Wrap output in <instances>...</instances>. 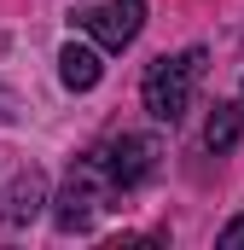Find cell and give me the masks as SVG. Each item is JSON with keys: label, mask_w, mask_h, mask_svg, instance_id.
<instances>
[{"label": "cell", "mask_w": 244, "mask_h": 250, "mask_svg": "<svg viewBox=\"0 0 244 250\" xmlns=\"http://www.w3.org/2000/svg\"><path fill=\"white\" fill-rule=\"evenodd\" d=\"M111 192H117V181H111V169H105V151L76 157V163H70V175H64L59 209H53L59 233H87V227H93V215L105 209V198H111Z\"/></svg>", "instance_id": "cell-1"}, {"label": "cell", "mask_w": 244, "mask_h": 250, "mask_svg": "<svg viewBox=\"0 0 244 250\" xmlns=\"http://www.w3.org/2000/svg\"><path fill=\"white\" fill-rule=\"evenodd\" d=\"M41 209H47V175L41 169H23L12 181V192H6V204H0V227H29Z\"/></svg>", "instance_id": "cell-5"}, {"label": "cell", "mask_w": 244, "mask_h": 250, "mask_svg": "<svg viewBox=\"0 0 244 250\" xmlns=\"http://www.w3.org/2000/svg\"><path fill=\"white\" fill-rule=\"evenodd\" d=\"M105 47L93 41V47H81V41H70L59 53V82L70 93H87V87H99V76H105V59H99Z\"/></svg>", "instance_id": "cell-6"}, {"label": "cell", "mask_w": 244, "mask_h": 250, "mask_svg": "<svg viewBox=\"0 0 244 250\" xmlns=\"http://www.w3.org/2000/svg\"><path fill=\"white\" fill-rule=\"evenodd\" d=\"M157 157H163L157 134H122V140H111V146H105V169H111L117 192L145 187V181L157 175Z\"/></svg>", "instance_id": "cell-4"}, {"label": "cell", "mask_w": 244, "mask_h": 250, "mask_svg": "<svg viewBox=\"0 0 244 250\" xmlns=\"http://www.w3.org/2000/svg\"><path fill=\"white\" fill-rule=\"evenodd\" d=\"M244 134V99H227V105H215L209 111V123H203V146L221 157V151H233Z\"/></svg>", "instance_id": "cell-7"}, {"label": "cell", "mask_w": 244, "mask_h": 250, "mask_svg": "<svg viewBox=\"0 0 244 250\" xmlns=\"http://www.w3.org/2000/svg\"><path fill=\"white\" fill-rule=\"evenodd\" d=\"M76 18H81V29H87L105 53H122V47H134L140 29H145V0H105V6L76 12Z\"/></svg>", "instance_id": "cell-3"}, {"label": "cell", "mask_w": 244, "mask_h": 250, "mask_svg": "<svg viewBox=\"0 0 244 250\" xmlns=\"http://www.w3.org/2000/svg\"><path fill=\"white\" fill-rule=\"evenodd\" d=\"M221 250H244V215H233V221L221 227Z\"/></svg>", "instance_id": "cell-8"}, {"label": "cell", "mask_w": 244, "mask_h": 250, "mask_svg": "<svg viewBox=\"0 0 244 250\" xmlns=\"http://www.w3.org/2000/svg\"><path fill=\"white\" fill-rule=\"evenodd\" d=\"M12 111H18V93H12V87H0V123H12Z\"/></svg>", "instance_id": "cell-9"}, {"label": "cell", "mask_w": 244, "mask_h": 250, "mask_svg": "<svg viewBox=\"0 0 244 250\" xmlns=\"http://www.w3.org/2000/svg\"><path fill=\"white\" fill-rule=\"evenodd\" d=\"M203 47H186V53H175V59H157L151 70H145V111L157 117V123H181L186 105H192V87H198V76H203Z\"/></svg>", "instance_id": "cell-2"}]
</instances>
